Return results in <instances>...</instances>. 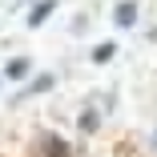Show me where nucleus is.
Returning a JSON list of instances; mask_svg holds the SVG:
<instances>
[{
    "mask_svg": "<svg viewBox=\"0 0 157 157\" xmlns=\"http://www.w3.org/2000/svg\"><path fill=\"white\" fill-rule=\"evenodd\" d=\"M113 20H117L121 28H129V24L137 20V4H133V0H121V4H117V12H113Z\"/></svg>",
    "mask_w": 157,
    "mask_h": 157,
    "instance_id": "f257e3e1",
    "label": "nucleus"
},
{
    "mask_svg": "<svg viewBox=\"0 0 157 157\" xmlns=\"http://www.w3.org/2000/svg\"><path fill=\"white\" fill-rule=\"evenodd\" d=\"M40 157H69V145L60 137H44L40 141Z\"/></svg>",
    "mask_w": 157,
    "mask_h": 157,
    "instance_id": "f03ea898",
    "label": "nucleus"
},
{
    "mask_svg": "<svg viewBox=\"0 0 157 157\" xmlns=\"http://www.w3.org/2000/svg\"><path fill=\"white\" fill-rule=\"evenodd\" d=\"M52 8H56V0H40V4L28 12V24H33V28H40V24L48 20V12H52Z\"/></svg>",
    "mask_w": 157,
    "mask_h": 157,
    "instance_id": "7ed1b4c3",
    "label": "nucleus"
},
{
    "mask_svg": "<svg viewBox=\"0 0 157 157\" xmlns=\"http://www.w3.org/2000/svg\"><path fill=\"white\" fill-rule=\"evenodd\" d=\"M28 69H33V65H28V60H24V56H16V60H8V69H4V73H8L12 81H20V77H24Z\"/></svg>",
    "mask_w": 157,
    "mask_h": 157,
    "instance_id": "20e7f679",
    "label": "nucleus"
},
{
    "mask_svg": "<svg viewBox=\"0 0 157 157\" xmlns=\"http://www.w3.org/2000/svg\"><path fill=\"white\" fill-rule=\"evenodd\" d=\"M113 52H117V44H97V48H93V60H97V65H105V60H113Z\"/></svg>",
    "mask_w": 157,
    "mask_h": 157,
    "instance_id": "39448f33",
    "label": "nucleus"
},
{
    "mask_svg": "<svg viewBox=\"0 0 157 157\" xmlns=\"http://www.w3.org/2000/svg\"><path fill=\"white\" fill-rule=\"evenodd\" d=\"M81 129H85V133L97 129V113H85V117H81Z\"/></svg>",
    "mask_w": 157,
    "mask_h": 157,
    "instance_id": "423d86ee",
    "label": "nucleus"
}]
</instances>
